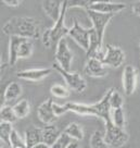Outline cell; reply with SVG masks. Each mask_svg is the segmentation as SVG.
Listing matches in <instances>:
<instances>
[{
    "label": "cell",
    "mask_w": 140,
    "mask_h": 148,
    "mask_svg": "<svg viewBox=\"0 0 140 148\" xmlns=\"http://www.w3.org/2000/svg\"><path fill=\"white\" fill-rule=\"evenodd\" d=\"M52 65H53L52 66L53 70H56V72H59L61 74V76L65 81L66 85L71 89H73V90H75V92H82L86 89V86H87L86 81L83 79V76L80 73H71V72H67V71L62 69L56 62H54Z\"/></svg>",
    "instance_id": "obj_6"
},
{
    "label": "cell",
    "mask_w": 140,
    "mask_h": 148,
    "mask_svg": "<svg viewBox=\"0 0 140 148\" xmlns=\"http://www.w3.org/2000/svg\"><path fill=\"white\" fill-rule=\"evenodd\" d=\"M62 7H63V1H59V0L42 1V9L52 21H54V23L60 18Z\"/></svg>",
    "instance_id": "obj_16"
},
{
    "label": "cell",
    "mask_w": 140,
    "mask_h": 148,
    "mask_svg": "<svg viewBox=\"0 0 140 148\" xmlns=\"http://www.w3.org/2000/svg\"><path fill=\"white\" fill-rule=\"evenodd\" d=\"M113 88L109 89L103 98L97 103L93 105H85V103H76V102H67L66 106L69 110L75 112L80 116H96L103 119L104 123H107L111 120V106H110V97Z\"/></svg>",
    "instance_id": "obj_2"
},
{
    "label": "cell",
    "mask_w": 140,
    "mask_h": 148,
    "mask_svg": "<svg viewBox=\"0 0 140 148\" xmlns=\"http://www.w3.org/2000/svg\"><path fill=\"white\" fill-rule=\"evenodd\" d=\"M60 133L54 125H47L42 127V143H46L49 146H52L56 143Z\"/></svg>",
    "instance_id": "obj_18"
},
{
    "label": "cell",
    "mask_w": 140,
    "mask_h": 148,
    "mask_svg": "<svg viewBox=\"0 0 140 148\" xmlns=\"http://www.w3.org/2000/svg\"><path fill=\"white\" fill-rule=\"evenodd\" d=\"M52 107H53V111H54V114H56V116H61L62 114L66 113L67 111H70L69 108H67V106H66V103L64 106H61V105H58L56 102H53Z\"/></svg>",
    "instance_id": "obj_31"
},
{
    "label": "cell",
    "mask_w": 140,
    "mask_h": 148,
    "mask_svg": "<svg viewBox=\"0 0 140 148\" xmlns=\"http://www.w3.org/2000/svg\"><path fill=\"white\" fill-rule=\"evenodd\" d=\"M111 120H112V123L115 125V126L121 127V129H124L125 123H126L124 109H123V108H120V109L113 110L112 114H111Z\"/></svg>",
    "instance_id": "obj_25"
},
{
    "label": "cell",
    "mask_w": 140,
    "mask_h": 148,
    "mask_svg": "<svg viewBox=\"0 0 140 148\" xmlns=\"http://www.w3.org/2000/svg\"><path fill=\"white\" fill-rule=\"evenodd\" d=\"M67 148H80V144L77 143L76 140H73V142L67 146Z\"/></svg>",
    "instance_id": "obj_35"
},
{
    "label": "cell",
    "mask_w": 140,
    "mask_h": 148,
    "mask_svg": "<svg viewBox=\"0 0 140 148\" xmlns=\"http://www.w3.org/2000/svg\"><path fill=\"white\" fill-rule=\"evenodd\" d=\"M0 118H1V122H7V123H11V124L18 121V116L15 114L13 107L9 106H5L1 108Z\"/></svg>",
    "instance_id": "obj_23"
},
{
    "label": "cell",
    "mask_w": 140,
    "mask_h": 148,
    "mask_svg": "<svg viewBox=\"0 0 140 148\" xmlns=\"http://www.w3.org/2000/svg\"><path fill=\"white\" fill-rule=\"evenodd\" d=\"M139 46H140V40H139Z\"/></svg>",
    "instance_id": "obj_36"
},
{
    "label": "cell",
    "mask_w": 140,
    "mask_h": 148,
    "mask_svg": "<svg viewBox=\"0 0 140 148\" xmlns=\"http://www.w3.org/2000/svg\"><path fill=\"white\" fill-rule=\"evenodd\" d=\"M66 135H69L72 139L75 140H80V139L84 138V131L82 129V126L77 123H70V124L66 126L64 131H63Z\"/></svg>",
    "instance_id": "obj_20"
},
{
    "label": "cell",
    "mask_w": 140,
    "mask_h": 148,
    "mask_svg": "<svg viewBox=\"0 0 140 148\" xmlns=\"http://www.w3.org/2000/svg\"><path fill=\"white\" fill-rule=\"evenodd\" d=\"M33 148H51V146L47 145L46 143H39V144H37L36 146H34Z\"/></svg>",
    "instance_id": "obj_34"
},
{
    "label": "cell",
    "mask_w": 140,
    "mask_h": 148,
    "mask_svg": "<svg viewBox=\"0 0 140 148\" xmlns=\"http://www.w3.org/2000/svg\"><path fill=\"white\" fill-rule=\"evenodd\" d=\"M51 72L52 70L49 69V68H46V69H29L19 72L16 76L19 79H25V81L38 82V81H41L45 77H47Z\"/></svg>",
    "instance_id": "obj_15"
},
{
    "label": "cell",
    "mask_w": 140,
    "mask_h": 148,
    "mask_svg": "<svg viewBox=\"0 0 140 148\" xmlns=\"http://www.w3.org/2000/svg\"><path fill=\"white\" fill-rule=\"evenodd\" d=\"M2 2L9 7H18L21 5L22 1H20V0H2Z\"/></svg>",
    "instance_id": "obj_32"
},
{
    "label": "cell",
    "mask_w": 140,
    "mask_h": 148,
    "mask_svg": "<svg viewBox=\"0 0 140 148\" xmlns=\"http://www.w3.org/2000/svg\"><path fill=\"white\" fill-rule=\"evenodd\" d=\"M73 142V139L71 138L69 135H66L64 132L61 133L60 136L58 137L56 143L51 146V148H67V146Z\"/></svg>",
    "instance_id": "obj_27"
},
{
    "label": "cell",
    "mask_w": 140,
    "mask_h": 148,
    "mask_svg": "<svg viewBox=\"0 0 140 148\" xmlns=\"http://www.w3.org/2000/svg\"><path fill=\"white\" fill-rule=\"evenodd\" d=\"M42 143V129L32 126L25 131V144L27 148H33L37 144Z\"/></svg>",
    "instance_id": "obj_17"
},
{
    "label": "cell",
    "mask_w": 140,
    "mask_h": 148,
    "mask_svg": "<svg viewBox=\"0 0 140 148\" xmlns=\"http://www.w3.org/2000/svg\"><path fill=\"white\" fill-rule=\"evenodd\" d=\"M14 130L11 123L1 122L0 123V138L5 144L11 146V135Z\"/></svg>",
    "instance_id": "obj_22"
},
{
    "label": "cell",
    "mask_w": 140,
    "mask_h": 148,
    "mask_svg": "<svg viewBox=\"0 0 140 148\" xmlns=\"http://www.w3.org/2000/svg\"><path fill=\"white\" fill-rule=\"evenodd\" d=\"M66 10H67V1H63L60 18L54 23L53 27L46 29L42 34V44L47 48H50L53 44L59 42L62 38H64L65 35H69L70 28L65 27V25H64Z\"/></svg>",
    "instance_id": "obj_3"
},
{
    "label": "cell",
    "mask_w": 140,
    "mask_h": 148,
    "mask_svg": "<svg viewBox=\"0 0 140 148\" xmlns=\"http://www.w3.org/2000/svg\"><path fill=\"white\" fill-rule=\"evenodd\" d=\"M129 135L126 133L124 129L117 127L112 123V121L105 123V134L104 140L105 143L114 148H120L128 142Z\"/></svg>",
    "instance_id": "obj_5"
},
{
    "label": "cell",
    "mask_w": 140,
    "mask_h": 148,
    "mask_svg": "<svg viewBox=\"0 0 140 148\" xmlns=\"http://www.w3.org/2000/svg\"><path fill=\"white\" fill-rule=\"evenodd\" d=\"M125 60V53L120 47H115L112 45H107L105 47V56L103 59V64L118 68L124 63Z\"/></svg>",
    "instance_id": "obj_10"
},
{
    "label": "cell",
    "mask_w": 140,
    "mask_h": 148,
    "mask_svg": "<svg viewBox=\"0 0 140 148\" xmlns=\"http://www.w3.org/2000/svg\"><path fill=\"white\" fill-rule=\"evenodd\" d=\"M13 109L15 111V114L18 116V119H24L28 116V113L31 111V106L26 99H22L14 105Z\"/></svg>",
    "instance_id": "obj_21"
},
{
    "label": "cell",
    "mask_w": 140,
    "mask_h": 148,
    "mask_svg": "<svg viewBox=\"0 0 140 148\" xmlns=\"http://www.w3.org/2000/svg\"><path fill=\"white\" fill-rule=\"evenodd\" d=\"M69 36H71L84 50H88L90 40V28H84L77 20H74V24L70 28Z\"/></svg>",
    "instance_id": "obj_9"
},
{
    "label": "cell",
    "mask_w": 140,
    "mask_h": 148,
    "mask_svg": "<svg viewBox=\"0 0 140 148\" xmlns=\"http://www.w3.org/2000/svg\"><path fill=\"white\" fill-rule=\"evenodd\" d=\"M92 2L89 0H71L67 1V8H86L88 10Z\"/></svg>",
    "instance_id": "obj_30"
},
{
    "label": "cell",
    "mask_w": 140,
    "mask_h": 148,
    "mask_svg": "<svg viewBox=\"0 0 140 148\" xmlns=\"http://www.w3.org/2000/svg\"><path fill=\"white\" fill-rule=\"evenodd\" d=\"M11 147L12 148H27L25 142L21 138V136L18 134L16 131H13V132H12V135H11Z\"/></svg>",
    "instance_id": "obj_29"
},
{
    "label": "cell",
    "mask_w": 140,
    "mask_h": 148,
    "mask_svg": "<svg viewBox=\"0 0 140 148\" xmlns=\"http://www.w3.org/2000/svg\"><path fill=\"white\" fill-rule=\"evenodd\" d=\"M137 70L133 65H126L123 72V88L127 96L134 94L137 86Z\"/></svg>",
    "instance_id": "obj_12"
},
{
    "label": "cell",
    "mask_w": 140,
    "mask_h": 148,
    "mask_svg": "<svg viewBox=\"0 0 140 148\" xmlns=\"http://www.w3.org/2000/svg\"><path fill=\"white\" fill-rule=\"evenodd\" d=\"M2 31L10 37L16 36L28 39H37L40 35V23L34 18L15 16L3 25Z\"/></svg>",
    "instance_id": "obj_1"
},
{
    "label": "cell",
    "mask_w": 140,
    "mask_h": 148,
    "mask_svg": "<svg viewBox=\"0 0 140 148\" xmlns=\"http://www.w3.org/2000/svg\"><path fill=\"white\" fill-rule=\"evenodd\" d=\"M52 105H53V101H52V99L49 98L46 101L42 102L37 109V114L39 120L46 125H52V123L58 119V116L54 114Z\"/></svg>",
    "instance_id": "obj_13"
},
{
    "label": "cell",
    "mask_w": 140,
    "mask_h": 148,
    "mask_svg": "<svg viewBox=\"0 0 140 148\" xmlns=\"http://www.w3.org/2000/svg\"><path fill=\"white\" fill-rule=\"evenodd\" d=\"M50 92H51V94L53 96H56L58 98H66L70 96V92L64 86L59 85V84H56V85L51 86Z\"/></svg>",
    "instance_id": "obj_28"
},
{
    "label": "cell",
    "mask_w": 140,
    "mask_h": 148,
    "mask_svg": "<svg viewBox=\"0 0 140 148\" xmlns=\"http://www.w3.org/2000/svg\"><path fill=\"white\" fill-rule=\"evenodd\" d=\"M123 103H124V101H123V97L121 96V94L113 88L111 97H110V106H111V109L115 110V109L123 108Z\"/></svg>",
    "instance_id": "obj_26"
},
{
    "label": "cell",
    "mask_w": 140,
    "mask_h": 148,
    "mask_svg": "<svg viewBox=\"0 0 140 148\" xmlns=\"http://www.w3.org/2000/svg\"><path fill=\"white\" fill-rule=\"evenodd\" d=\"M90 148H109V145L104 140V136L100 131H94L89 140Z\"/></svg>",
    "instance_id": "obj_24"
},
{
    "label": "cell",
    "mask_w": 140,
    "mask_h": 148,
    "mask_svg": "<svg viewBox=\"0 0 140 148\" xmlns=\"http://www.w3.org/2000/svg\"><path fill=\"white\" fill-rule=\"evenodd\" d=\"M56 63L60 65L62 69L70 72L72 61H73V53L67 46V42L65 38H62L56 45Z\"/></svg>",
    "instance_id": "obj_7"
},
{
    "label": "cell",
    "mask_w": 140,
    "mask_h": 148,
    "mask_svg": "<svg viewBox=\"0 0 140 148\" xmlns=\"http://www.w3.org/2000/svg\"><path fill=\"white\" fill-rule=\"evenodd\" d=\"M34 50L33 42L28 38L12 36L9 44V64L14 65L19 59L29 58Z\"/></svg>",
    "instance_id": "obj_4"
},
{
    "label": "cell",
    "mask_w": 140,
    "mask_h": 148,
    "mask_svg": "<svg viewBox=\"0 0 140 148\" xmlns=\"http://www.w3.org/2000/svg\"><path fill=\"white\" fill-rule=\"evenodd\" d=\"M131 10H133V12H134L136 15L140 16V0H139V1H136L135 3L133 5V7H131Z\"/></svg>",
    "instance_id": "obj_33"
},
{
    "label": "cell",
    "mask_w": 140,
    "mask_h": 148,
    "mask_svg": "<svg viewBox=\"0 0 140 148\" xmlns=\"http://www.w3.org/2000/svg\"><path fill=\"white\" fill-rule=\"evenodd\" d=\"M21 94H22V86L19 83H16V82H11L5 87V95H3L5 101V102L13 101V100H15L16 98L19 97Z\"/></svg>",
    "instance_id": "obj_19"
},
{
    "label": "cell",
    "mask_w": 140,
    "mask_h": 148,
    "mask_svg": "<svg viewBox=\"0 0 140 148\" xmlns=\"http://www.w3.org/2000/svg\"><path fill=\"white\" fill-rule=\"evenodd\" d=\"M126 9L125 3L111 2V1H93L88 10H92L103 14H115Z\"/></svg>",
    "instance_id": "obj_11"
},
{
    "label": "cell",
    "mask_w": 140,
    "mask_h": 148,
    "mask_svg": "<svg viewBox=\"0 0 140 148\" xmlns=\"http://www.w3.org/2000/svg\"><path fill=\"white\" fill-rule=\"evenodd\" d=\"M88 15L91 22H92V27L94 28V31L97 32L99 37V40L103 44V35H104V29L107 27V25L109 22L112 20L114 16V14H103L99 13L92 10H87Z\"/></svg>",
    "instance_id": "obj_8"
},
{
    "label": "cell",
    "mask_w": 140,
    "mask_h": 148,
    "mask_svg": "<svg viewBox=\"0 0 140 148\" xmlns=\"http://www.w3.org/2000/svg\"><path fill=\"white\" fill-rule=\"evenodd\" d=\"M85 72L91 77H103L107 73L105 65L103 64L102 61L94 58H90L87 60V63L85 65Z\"/></svg>",
    "instance_id": "obj_14"
}]
</instances>
